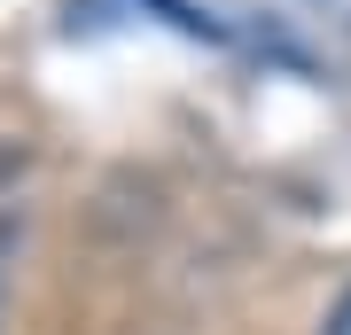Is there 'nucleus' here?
<instances>
[{
	"label": "nucleus",
	"mask_w": 351,
	"mask_h": 335,
	"mask_svg": "<svg viewBox=\"0 0 351 335\" xmlns=\"http://www.w3.org/2000/svg\"><path fill=\"white\" fill-rule=\"evenodd\" d=\"M328 335H351V297L336 304V320H328Z\"/></svg>",
	"instance_id": "1"
}]
</instances>
